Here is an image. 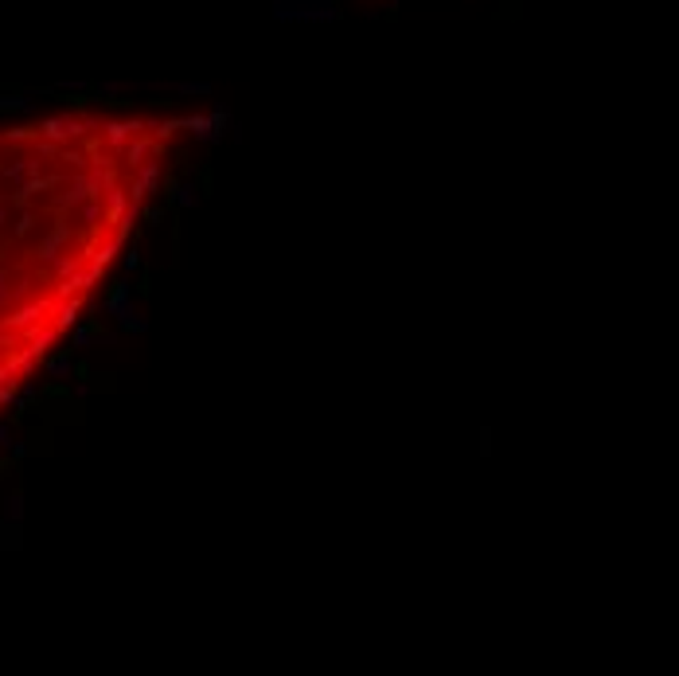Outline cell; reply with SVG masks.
<instances>
[{"label":"cell","mask_w":679,"mask_h":676,"mask_svg":"<svg viewBox=\"0 0 679 676\" xmlns=\"http://www.w3.org/2000/svg\"><path fill=\"white\" fill-rule=\"evenodd\" d=\"M207 118L71 110L0 129V406L51 360Z\"/></svg>","instance_id":"cell-1"}]
</instances>
